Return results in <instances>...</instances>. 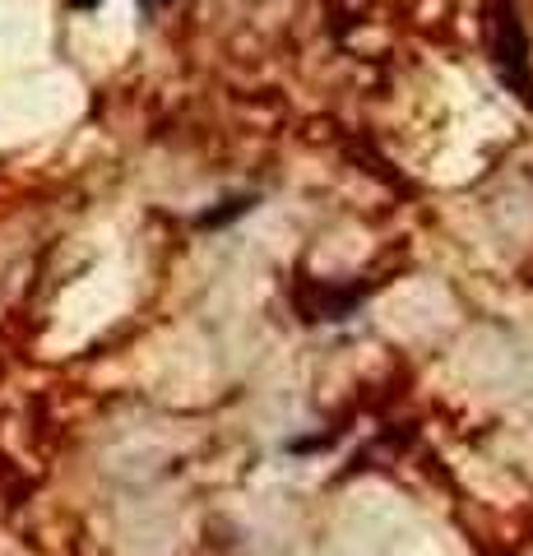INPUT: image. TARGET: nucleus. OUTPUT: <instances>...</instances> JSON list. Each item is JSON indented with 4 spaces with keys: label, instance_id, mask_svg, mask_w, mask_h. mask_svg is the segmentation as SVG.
Returning <instances> with one entry per match:
<instances>
[{
    "label": "nucleus",
    "instance_id": "obj_1",
    "mask_svg": "<svg viewBox=\"0 0 533 556\" xmlns=\"http://www.w3.org/2000/svg\"><path fill=\"white\" fill-rule=\"evenodd\" d=\"M487 42H492V61H496V70H502V79L524 102H533L529 38H524V20H520V10H515V0H492V10H487Z\"/></svg>",
    "mask_w": 533,
    "mask_h": 556
},
{
    "label": "nucleus",
    "instance_id": "obj_2",
    "mask_svg": "<svg viewBox=\"0 0 533 556\" xmlns=\"http://www.w3.org/2000/svg\"><path fill=\"white\" fill-rule=\"evenodd\" d=\"M71 5H75V10H93V5H98V0H71Z\"/></svg>",
    "mask_w": 533,
    "mask_h": 556
}]
</instances>
